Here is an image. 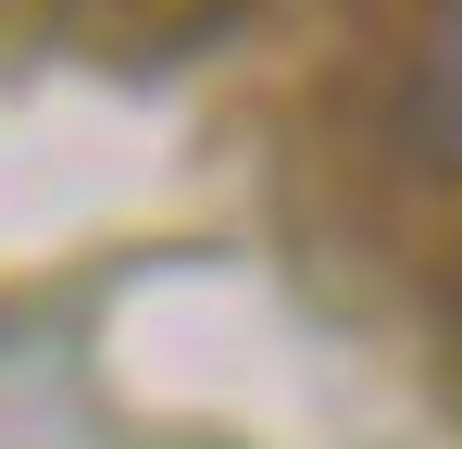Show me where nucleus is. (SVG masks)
Here are the masks:
<instances>
[{
    "label": "nucleus",
    "instance_id": "f257e3e1",
    "mask_svg": "<svg viewBox=\"0 0 462 449\" xmlns=\"http://www.w3.org/2000/svg\"><path fill=\"white\" fill-rule=\"evenodd\" d=\"M400 125L425 162H462V0H438L425 50H412V87H400Z\"/></svg>",
    "mask_w": 462,
    "mask_h": 449
}]
</instances>
